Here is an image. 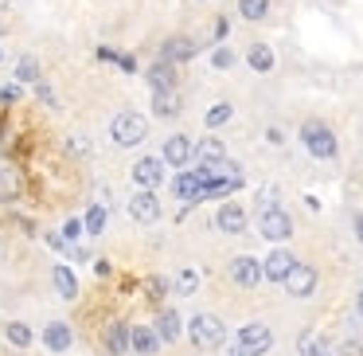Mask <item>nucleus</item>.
Here are the masks:
<instances>
[{
  "instance_id": "obj_5",
  "label": "nucleus",
  "mask_w": 363,
  "mask_h": 356,
  "mask_svg": "<svg viewBox=\"0 0 363 356\" xmlns=\"http://www.w3.org/2000/svg\"><path fill=\"white\" fill-rule=\"evenodd\" d=\"M316 282H320V274H316V266H308V262H293V270L285 274V293L289 298H297V301H305V298H313L316 293Z\"/></svg>"
},
{
  "instance_id": "obj_26",
  "label": "nucleus",
  "mask_w": 363,
  "mask_h": 356,
  "mask_svg": "<svg viewBox=\"0 0 363 356\" xmlns=\"http://www.w3.org/2000/svg\"><path fill=\"white\" fill-rule=\"evenodd\" d=\"M230 118H235V106H230V102H215L211 110L203 114V126L207 129H219V126H227Z\"/></svg>"
},
{
  "instance_id": "obj_11",
  "label": "nucleus",
  "mask_w": 363,
  "mask_h": 356,
  "mask_svg": "<svg viewBox=\"0 0 363 356\" xmlns=\"http://www.w3.org/2000/svg\"><path fill=\"white\" fill-rule=\"evenodd\" d=\"M199 55V43L191 40V36H172V40H164L160 43V59L164 63H188V59H196Z\"/></svg>"
},
{
  "instance_id": "obj_7",
  "label": "nucleus",
  "mask_w": 363,
  "mask_h": 356,
  "mask_svg": "<svg viewBox=\"0 0 363 356\" xmlns=\"http://www.w3.org/2000/svg\"><path fill=\"white\" fill-rule=\"evenodd\" d=\"M230 282L242 286V290H258L262 286V259H254V254H235V259H230Z\"/></svg>"
},
{
  "instance_id": "obj_22",
  "label": "nucleus",
  "mask_w": 363,
  "mask_h": 356,
  "mask_svg": "<svg viewBox=\"0 0 363 356\" xmlns=\"http://www.w3.org/2000/svg\"><path fill=\"white\" fill-rule=\"evenodd\" d=\"M152 329H157L160 340H176L184 333V321H180V313H176V309H160V317H157V325H152Z\"/></svg>"
},
{
  "instance_id": "obj_6",
  "label": "nucleus",
  "mask_w": 363,
  "mask_h": 356,
  "mask_svg": "<svg viewBox=\"0 0 363 356\" xmlns=\"http://www.w3.org/2000/svg\"><path fill=\"white\" fill-rule=\"evenodd\" d=\"M258 231L269 239V243H285V239L293 235V215L285 212V207H262Z\"/></svg>"
},
{
  "instance_id": "obj_36",
  "label": "nucleus",
  "mask_w": 363,
  "mask_h": 356,
  "mask_svg": "<svg viewBox=\"0 0 363 356\" xmlns=\"http://www.w3.org/2000/svg\"><path fill=\"white\" fill-rule=\"evenodd\" d=\"M266 141H269V145H281V141H285V134H281L277 126H266Z\"/></svg>"
},
{
  "instance_id": "obj_23",
  "label": "nucleus",
  "mask_w": 363,
  "mask_h": 356,
  "mask_svg": "<svg viewBox=\"0 0 363 356\" xmlns=\"http://www.w3.org/2000/svg\"><path fill=\"white\" fill-rule=\"evenodd\" d=\"M51 278H55V290H59V298H63V301H74V298H79V282H74V274L63 266V262H55Z\"/></svg>"
},
{
  "instance_id": "obj_27",
  "label": "nucleus",
  "mask_w": 363,
  "mask_h": 356,
  "mask_svg": "<svg viewBox=\"0 0 363 356\" xmlns=\"http://www.w3.org/2000/svg\"><path fill=\"white\" fill-rule=\"evenodd\" d=\"M82 231H86L90 239H98V235L106 231V207H102V204H94L86 215H82Z\"/></svg>"
},
{
  "instance_id": "obj_25",
  "label": "nucleus",
  "mask_w": 363,
  "mask_h": 356,
  "mask_svg": "<svg viewBox=\"0 0 363 356\" xmlns=\"http://www.w3.org/2000/svg\"><path fill=\"white\" fill-rule=\"evenodd\" d=\"M269 9H274V0H238V16H242L246 24H258V20H266Z\"/></svg>"
},
{
  "instance_id": "obj_37",
  "label": "nucleus",
  "mask_w": 363,
  "mask_h": 356,
  "mask_svg": "<svg viewBox=\"0 0 363 356\" xmlns=\"http://www.w3.org/2000/svg\"><path fill=\"white\" fill-rule=\"evenodd\" d=\"M336 356H363V345H355V340H347V345L340 348Z\"/></svg>"
},
{
  "instance_id": "obj_15",
  "label": "nucleus",
  "mask_w": 363,
  "mask_h": 356,
  "mask_svg": "<svg viewBox=\"0 0 363 356\" xmlns=\"http://www.w3.org/2000/svg\"><path fill=\"white\" fill-rule=\"evenodd\" d=\"M160 348V337L152 325H133V333H129V352L133 356H157Z\"/></svg>"
},
{
  "instance_id": "obj_12",
  "label": "nucleus",
  "mask_w": 363,
  "mask_h": 356,
  "mask_svg": "<svg viewBox=\"0 0 363 356\" xmlns=\"http://www.w3.org/2000/svg\"><path fill=\"white\" fill-rule=\"evenodd\" d=\"M215 227H219L223 235H242L246 231V207L235 204V200H227V204L215 212Z\"/></svg>"
},
{
  "instance_id": "obj_4",
  "label": "nucleus",
  "mask_w": 363,
  "mask_h": 356,
  "mask_svg": "<svg viewBox=\"0 0 363 356\" xmlns=\"http://www.w3.org/2000/svg\"><path fill=\"white\" fill-rule=\"evenodd\" d=\"M238 348H242L246 356H266L269 348H274V329H269L266 321H246L242 329H238Z\"/></svg>"
},
{
  "instance_id": "obj_33",
  "label": "nucleus",
  "mask_w": 363,
  "mask_h": 356,
  "mask_svg": "<svg viewBox=\"0 0 363 356\" xmlns=\"http://www.w3.org/2000/svg\"><path fill=\"white\" fill-rule=\"evenodd\" d=\"M35 95H40V102L48 106V110H59V98H55V90H51L48 82H35Z\"/></svg>"
},
{
  "instance_id": "obj_30",
  "label": "nucleus",
  "mask_w": 363,
  "mask_h": 356,
  "mask_svg": "<svg viewBox=\"0 0 363 356\" xmlns=\"http://www.w3.org/2000/svg\"><path fill=\"white\" fill-rule=\"evenodd\" d=\"M0 200H4V204L20 200V184H16V176H12L9 168H0Z\"/></svg>"
},
{
  "instance_id": "obj_44",
  "label": "nucleus",
  "mask_w": 363,
  "mask_h": 356,
  "mask_svg": "<svg viewBox=\"0 0 363 356\" xmlns=\"http://www.w3.org/2000/svg\"><path fill=\"white\" fill-rule=\"evenodd\" d=\"M359 290H363V286H359Z\"/></svg>"
},
{
  "instance_id": "obj_17",
  "label": "nucleus",
  "mask_w": 363,
  "mask_h": 356,
  "mask_svg": "<svg viewBox=\"0 0 363 356\" xmlns=\"http://www.w3.org/2000/svg\"><path fill=\"white\" fill-rule=\"evenodd\" d=\"M145 79H149V90L152 95H164V90H176V67L172 63H152L149 71H145Z\"/></svg>"
},
{
  "instance_id": "obj_2",
  "label": "nucleus",
  "mask_w": 363,
  "mask_h": 356,
  "mask_svg": "<svg viewBox=\"0 0 363 356\" xmlns=\"http://www.w3.org/2000/svg\"><path fill=\"white\" fill-rule=\"evenodd\" d=\"M145 137H149V118H145V114L121 110V114L110 118V141L118 145V149H133V145H141Z\"/></svg>"
},
{
  "instance_id": "obj_8",
  "label": "nucleus",
  "mask_w": 363,
  "mask_h": 356,
  "mask_svg": "<svg viewBox=\"0 0 363 356\" xmlns=\"http://www.w3.org/2000/svg\"><path fill=\"white\" fill-rule=\"evenodd\" d=\"M191 157H196V141H191L188 134H172L164 137V149H160V161L172 168H188Z\"/></svg>"
},
{
  "instance_id": "obj_20",
  "label": "nucleus",
  "mask_w": 363,
  "mask_h": 356,
  "mask_svg": "<svg viewBox=\"0 0 363 356\" xmlns=\"http://www.w3.org/2000/svg\"><path fill=\"white\" fill-rule=\"evenodd\" d=\"M180 114H184V102H180V95H176V90H164V95H152V118L172 122V118H180Z\"/></svg>"
},
{
  "instance_id": "obj_39",
  "label": "nucleus",
  "mask_w": 363,
  "mask_h": 356,
  "mask_svg": "<svg viewBox=\"0 0 363 356\" xmlns=\"http://www.w3.org/2000/svg\"><path fill=\"white\" fill-rule=\"evenodd\" d=\"M308 356H336V352H324V348H313Z\"/></svg>"
},
{
  "instance_id": "obj_16",
  "label": "nucleus",
  "mask_w": 363,
  "mask_h": 356,
  "mask_svg": "<svg viewBox=\"0 0 363 356\" xmlns=\"http://www.w3.org/2000/svg\"><path fill=\"white\" fill-rule=\"evenodd\" d=\"M133 180L141 184V188H157V184L164 180V161L160 157H141L133 165Z\"/></svg>"
},
{
  "instance_id": "obj_19",
  "label": "nucleus",
  "mask_w": 363,
  "mask_h": 356,
  "mask_svg": "<svg viewBox=\"0 0 363 356\" xmlns=\"http://www.w3.org/2000/svg\"><path fill=\"white\" fill-rule=\"evenodd\" d=\"M71 340H74V333H71L67 321H51L48 329H43V345H48V352H67Z\"/></svg>"
},
{
  "instance_id": "obj_1",
  "label": "nucleus",
  "mask_w": 363,
  "mask_h": 356,
  "mask_svg": "<svg viewBox=\"0 0 363 356\" xmlns=\"http://www.w3.org/2000/svg\"><path fill=\"white\" fill-rule=\"evenodd\" d=\"M297 137H301V145H305V153H308V157H316V161H332L340 153L336 129H332L328 122H320V118H305V122H301V129H297Z\"/></svg>"
},
{
  "instance_id": "obj_40",
  "label": "nucleus",
  "mask_w": 363,
  "mask_h": 356,
  "mask_svg": "<svg viewBox=\"0 0 363 356\" xmlns=\"http://www.w3.org/2000/svg\"><path fill=\"white\" fill-rule=\"evenodd\" d=\"M230 356H246V352H242V348H238V345H235V348H230Z\"/></svg>"
},
{
  "instance_id": "obj_24",
  "label": "nucleus",
  "mask_w": 363,
  "mask_h": 356,
  "mask_svg": "<svg viewBox=\"0 0 363 356\" xmlns=\"http://www.w3.org/2000/svg\"><path fill=\"white\" fill-rule=\"evenodd\" d=\"M4 337H9L12 348H32L35 333H32V325H28V321H9V325H4Z\"/></svg>"
},
{
  "instance_id": "obj_34",
  "label": "nucleus",
  "mask_w": 363,
  "mask_h": 356,
  "mask_svg": "<svg viewBox=\"0 0 363 356\" xmlns=\"http://www.w3.org/2000/svg\"><path fill=\"white\" fill-rule=\"evenodd\" d=\"M79 235H86V231H82V220H67L63 223V243H74Z\"/></svg>"
},
{
  "instance_id": "obj_31",
  "label": "nucleus",
  "mask_w": 363,
  "mask_h": 356,
  "mask_svg": "<svg viewBox=\"0 0 363 356\" xmlns=\"http://www.w3.org/2000/svg\"><path fill=\"white\" fill-rule=\"evenodd\" d=\"M164 293H168L164 278H149V282H145V298H149L152 306H164Z\"/></svg>"
},
{
  "instance_id": "obj_28",
  "label": "nucleus",
  "mask_w": 363,
  "mask_h": 356,
  "mask_svg": "<svg viewBox=\"0 0 363 356\" xmlns=\"http://www.w3.org/2000/svg\"><path fill=\"white\" fill-rule=\"evenodd\" d=\"M16 82H43V71L32 55H20L16 59Z\"/></svg>"
},
{
  "instance_id": "obj_43",
  "label": "nucleus",
  "mask_w": 363,
  "mask_h": 356,
  "mask_svg": "<svg viewBox=\"0 0 363 356\" xmlns=\"http://www.w3.org/2000/svg\"><path fill=\"white\" fill-rule=\"evenodd\" d=\"M0 59H4V51H0Z\"/></svg>"
},
{
  "instance_id": "obj_38",
  "label": "nucleus",
  "mask_w": 363,
  "mask_h": 356,
  "mask_svg": "<svg viewBox=\"0 0 363 356\" xmlns=\"http://www.w3.org/2000/svg\"><path fill=\"white\" fill-rule=\"evenodd\" d=\"M352 231H355V239H359V243H363V212H359V215H355V223H352Z\"/></svg>"
},
{
  "instance_id": "obj_32",
  "label": "nucleus",
  "mask_w": 363,
  "mask_h": 356,
  "mask_svg": "<svg viewBox=\"0 0 363 356\" xmlns=\"http://www.w3.org/2000/svg\"><path fill=\"white\" fill-rule=\"evenodd\" d=\"M211 67H215V71H230V67H235V51H230V48H215L211 51Z\"/></svg>"
},
{
  "instance_id": "obj_9",
  "label": "nucleus",
  "mask_w": 363,
  "mask_h": 356,
  "mask_svg": "<svg viewBox=\"0 0 363 356\" xmlns=\"http://www.w3.org/2000/svg\"><path fill=\"white\" fill-rule=\"evenodd\" d=\"M293 262H297V254H293V251L274 247V251L262 259V282H285V274L293 270Z\"/></svg>"
},
{
  "instance_id": "obj_18",
  "label": "nucleus",
  "mask_w": 363,
  "mask_h": 356,
  "mask_svg": "<svg viewBox=\"0 0 363 356\" xmlns=\"http://www.w3.org/2000/svg\"><path fill=\"white\" fill-rule=\"evenodd\" d=\"M246 67H250V71H258V75H269L277 67L274 48H269V43H250V48H246Z\"/></svg>"
},
{
  "instance_id": "obj_41",
  "label": "nucleus",
  "mask_w": 363,
  "mask_h": 356,
  "mask_svg": "<svg viewBox=\"0 0 363 356\" xmlns=\"http://www.w3.org/2000/svg\"><path fill=\"white\" fill-rule=\"evenodd\" d=\"M355 301H359V313H363V290H359V298H355Z\"/></svg>"
},
{
  "instance_id": "obj_35",
  "label": "nucleus",
  "mask_w": 363,
  "mask_h": 356,
  "mask_svg": "<svg viewBox=\"0 0 363 356\" xmlns=\"http://www.w3.org/2000/svg\"><path fill=\"white\" fill-rule=\"evenodd\" d=\"M0 102H20V87H4V90H0Z\"/></svg>"
},
{
  "instance_id": "obj_13",
  "label": "nucleus",
  "mask_w": 363,
  "mask_h": 356,
  "mask_svg": "<svg viewBox=\"0 0 363 356\" xmlns=\"http://www.w3.org/2000/svg\"><path fill=\"white\" fill-rule=\"evenodd\" d=\"M129 333H133V325L125 321H110L102 329V345L110 356H129Z\"/></svg>"
},
{
  "instance_id": "obj_14",
  "label": "nucleus",
  "mask_w": 363,
  "mask_h": 356,
  "mask_svg": "<svg viewBox=\"0 0 363 356\" xmlns=\"http://www.w3.org/2000/svg\"><path fill=\"white\" fill-rule=\"evenodd\" d=\"M172 188H176V196H180L188 207L203 200V180H199V173H196V168H191V173H188V168H180V176L172 180Z\"/></svg>"
},
{
  "instance_id": "obj_29",
  "label": "nucleus",
  "mask_w": 363,
  "mask_h": 356,
  "mask_svg": "<svg viewBox=\"0 0 363 356\" xmlns=\"http://www.w3.org/2000/svg\"><path fill=\"white\" fill-rule=\"evenodd\" d=\"M172 290H176V293H184V298H191V293L199 290V274H196L191 266H184L180 274L172 278Z\"/></svg>"
},
{
  "instance_id": "obj_10",
  "label": "nucleus",
  "mask_w": 363,
  "mask_h": 356,
  "mask_svg": "<svg viewBox=\"0 0 363 356\" xmlns=\"http://www.w3.org/2000/svg\"><path fill=\"white\" fill-rule=\"evenodd\" d=\"M129 215L137 223H157L160 220V196L157 188H141L137 196H129Z\"/></svg>"
},
{
  "instance_id": "obj_3",
  "label": "nucleus",
  "mask_w": 363,
  "mask_h": 356,
  "mask_svg": "<svg viewBox=\"0 0 363 356\" xmlns=\"http://www.w3.org/2000/svg\"><path fill=\"white\" fill-rule=\"evenodd\" d=\"M188 337H191V345H196V348L211 352V348H219L223 340H227V325H223L215 313H196L188 321Z\"/></svg>"
},
{
  "instance_id": "obj_42",
  "label": "nucleus",
  "mask_w": 363,
  "mask_h": 356,
  "mask_svg": "<svg viewBox=\"0 0 363 356\" xmlns=\"http://www.w3.org/2000/svg\"><path fill=\"white\" fill-rule=\"evenodd\" d=\"M4 9H9V0H0V12H4Z\"/></svg>"
},
{
  "instance_id": "obj_21",
  "label": "nucleus",
  "mask_w": 363,
  "mask_h": 356,
  "mask_svg": "<svg viewBox=\"0 0 363 356\" xmlns=\"http://www.w3.org/2000/svg\"><path fill=\"white\" fill-rule=\"evenodd\" d=\"M196 157H199V165H223V161H227L223 137H203V141L196 145Z\"/></svg>"
}]
</instances>
